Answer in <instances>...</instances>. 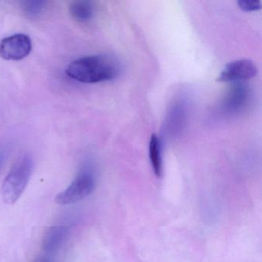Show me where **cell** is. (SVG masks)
I'll list each match as a JSON object with an SVG mask.
<instances>
[{
	"instance_id": "1",
	"label": "cell",
	"mask_w": 262,
	"mask_h": 262,
	"mask_svg": "<svg viewBox=\"0 0 262 262\" xmlns=\"http://www.w3.org/2000/svg\"><path fill=\"white\" fill-rule=\"evenodd\" d=\"M66 73L78 82L98 83L116 79L120 73V65L112 56L96 55L73 61L67 67Z\"/></svg>"
},
{
	"instance_id": "2",
	"label": "cell",
	"mask_w": 262,
	"mask_h": 262,
	"mask_svg": "<svg viewBox=\"0 0 262 262\" xmlns=\"http://www.w3.org/2000/svg\"><path fill=\"white\" fill-rule=\"evenodd\" d=\"M33 161L30 154L19 158L4 179L2 185L4 202L13 205L25 191L33 172Z\"/></svg>"
},
{
	"instance_id": "3",
	"label": "cell",
	"mask_w": 262,
	"mask_h": 262,
	"mask_svg": "<svg viewBox=\"0 0 262 262\" xmlns=\"http://www.w3.org/2000/svg\"><path fill=\"white\" fill-rule=\"evenodd\" d=\"M95 188V179L88 170L81 171L64 191L55 198V202L60 205L76 203L92 194Z\"/></svg>"
},
{
	"instance_id": "4",
	"label": "cell",
	"mask_w": 262,
	"mask_h": 262,
	"mask_svg": "<svg viewBox=\"0 0 262 262\" xmlns=\"http://www.w3.org/2000/svg\"><path fill=\"white\" fill-rule=\"evenodd\" d=\"M32 48L31 39L27 35H13L0 42V56L6 60H22L30 55Z\"/></svg>"
},
{
	"instance_id": "5",
	"label": "cell",
	"mask_w": 262,
	"mask_h": 262,
	"mask_svg": "<svg viewBox=\"0 0 262 262\" xmlns=\"http://www.w3.org/2000/svg\"><path fill=\"white\" fill-rule=\"evenodd\" d=\"M257 67L249 59H238L225 66L217 80L222 82H239L257 76Z\"/></svg>"
},
{
	"instance_id": "6",
	"label": "cell",
	"mask_w": 262,
	"mask_h": 262,
	"mask_svg": "<svg viewBox=\"0 0 262 262\" xmlns=\"http://www.w3.org/2000/svg\"><path fill=\"white\" fill-rule=\"evenodd\" d=\"M69 233L70 228L64 225H55L47 228L42 241L44 251L49 253L57 251L67 240Z\"/></svg>"
},
{
	"instance_id": "7",
	"label": "cell",
	"mask_w": 262,
	"mask_h": 262,
	"mask_svg": "<svg viewBox=\"0 0 262 262\" xmlns=\"http://www.w3.org/2000/svg\"><path fill=\"white\" fill-rule=\"evenodd\" d=\"M248 98L249 90L247 85L241 82H234L227 93L224 106L228 111H237L246 105Z\"/></svg>"
},
{
	"instance_id": "8",
	"label": "cell",
	"mask_w": 262,
	"mask_h": 262,
	"mask_svg": "<svg viewBox=\"0 0 262 262\" xmlns=\"http://www.w3.org/2000/svg\"><path fill=\"white\" fill-rule=\"evenodd\" d=\"M70 13L72 17L77 22H89L94 16V5L90 1L76 0L70 4Z\"/></svg>"
},
{
	"instance_id": "9",
	"label": "cell",
	"mask_w": 262,
	"mask_h": 262,
	"mask_svg": "<svg viewBox=\"0 0 262 262\" xmlns=\"http://www.w3.org/2000/svg\"><path fill=\"white\" fill-rule=\"evenodd\" d=\"M148 155L153 171L157 177H161L163 171L162 166V148L159 138L156 134L151 135L150 138Z\"/></svg>"
},
{
	"instance_id": "10",
	"label": "cell",
	"mask_w": 262,
	"mask_h": 262,
	"mask_svg": "<svg viewBox=\"0 0 262 262\" xmlns=\"http://www.w3.org/2000/svg\"><path fill=\"white\" fill-rule=\"evenodd\" d=\"M45 7L46 3L43 1H26L22 3L23 10L29 17H37L42 14Z\"/></svg>"
},
{
	"instance_id": "11",
	"label": "cell",
	"mask_w": 262,
	"mask_h": 262,
	"mask_svg": "<svg viewBox=\"0 0 262 262\" xmlns=\"http://www.w3.org/2000/svg\"><path fill=\"white\" fill-rule=\"evenodd\" d=\"M239 8L245 12L257 11L261 7L260 1L257 0H242L237 2Z\"/></svg>"
},
{
	"instance_id": "12",
	"label": "cell",
	"mask_w": 262,
	"mask_h": 262,
	"mask_svg": "<svg viewBox=\"0 0 262 262\" xmlns=\"http://www.w3.org/2000/svg\"><path fill=\"white\" fill-rule=\"evenodd\" d=\"M6 155H7V151L6 148L2 147L0 148V168H2L4 162H5Z\"/></svg>"
},
{
	"instance_id": "13",
	"label": "cell",
	"mask_w": 262,
	"mask_h": 262,
	"mask_svg": "<svg viewBox=\"0 0 262 262\" xmlns=\"http://www.w3.org/2000/svg\"><path fill=\"white\" fill-rule=\"evenodd\" d=\"M36 262H53V260L49 258V257H40V258L38 259Z\"/></svg>"
}]
</instances>
